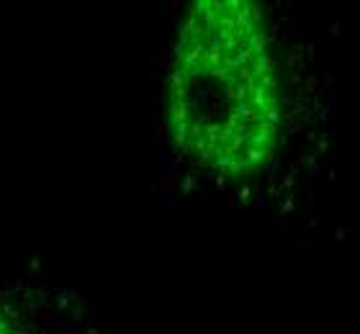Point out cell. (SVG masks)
<instances>
[{"mask_svg":"<svg viewBox=\"0 0 360 334\" xmlns=\"http://www.w3.org/2000/svg\"><path fill=\"white\" fill-rule=\"evenodd\" d=\"M0 334H26V329L21 327V321L15 319L11 311H6L3 306H0Z\"/></svg>","mask_w":360,"mask_h":334,"instance_id":"2","label":"cell"},{"mask_svg":"<svg viewBox=\"0 0 360 334\" xmlns=\"http://www.w3.org/2000/svg\"><path fill=\"white\" fill-rule=\"evenodd\" d=\"M283 119V75L263 6L191 3L175 31L165 82L175 152L221 180L255 178L276 160Z\"/></svg>","mask_w":360,"mask_h":334,"instance_id":"1","label":"cell"}]
</instances>
